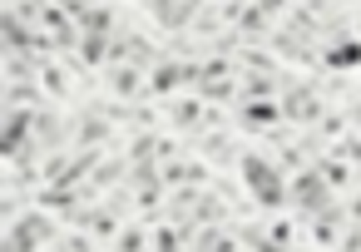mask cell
<instances>
[{"label":"cell","instance_id":"6da1fadb","mask_svg":"<svg viewBox=\"0 0 361 252\" xmlns=\"http://www.w3.org/2000/svg\"><path fill=\"white\" fill-rule=\"evenodd\" d=\"M247 178L257 183V193H262L267 203H277V193H282V188L272 183V173H267V163H257V158H252V163H247Z\"/></svg>","mask_w":361,"mask_h":252},{"label":"cell","instance_id":"7a4b0ae2","mask_svg":"<svg viewBox=\"0 0 361 252\" xmlns=\"http://www.w3.org/2000/svg\"><path fill=\"white\" fill-rule=\"evenodd\" d=\"M351 60H361V45H341V50L331 55V65H351Z\"/></svg>","mask_w":361,"mask_h":252}]
</instances>
